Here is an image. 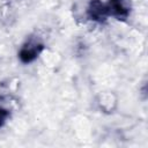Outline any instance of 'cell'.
Wrapping results in <instances>:
<instances>
[{"label":"cell","mask_w":148,"mask_h":148,"mask_svg":"<svg viewBox=\"0 0 148 148\" xmlns=\"http://www.w3.org/2000/svg\"><path fill=\"white\" fill-rule=\"evenodd\" d=\"M44 43L37 37H29L18 51V59L22 64H30L35 61L44 51Z\"/></svg>","instance_id":"6da1fadb"},{"label":"cell","mask_w":148,"mask_h":148,"mask_svg":"<svg viewBox=\"0 0 148 148\" xmlns=\"http://www.w3.org/2000/svg\"><path fill=\"white\" fill-rule=\"evenodd\" d=\"M110 16L108 5L102 0H90L87 7V17L96 23H104Z\"/></svg>","instance_id":"7a4b0ae2"},{"label":"cell","mask_w":148,"mask_h":148,"mask_svg":"<svg viewBox=\"0 0 148 148\" xmlns=\"http://www.w3.org/2000/svg\"><path fill=\"white\" fill-rule=\"evenodd\" d=\"M110 16L116 17L119 21H126L131 14L130 0H109L106 3Z\"/></svg>","instance_id":"3957f363"},{"label":"cell","mask_w":148,"mask_h":148,"mask_svg":"<svg viewBox=\"0 0 148 148\" xmlns=\"http://www.w3.org/2000/svg\"><path fill=\"white\" fill-rule=\"evenodd\" d=\"M9 117H10V110L0 105V127L5 125V123L7 121Z\"/></svg>","instance_id":"277c9868"}]
</instances>
